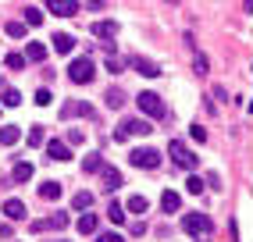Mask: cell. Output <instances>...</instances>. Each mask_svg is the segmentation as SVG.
I'll use <instances>...</instances> for the list:
<instances>
[{
	"mask_svg": "<svg viewBox=\"0 0 253 242\" xmlns=\"http://www.w3.org/2000/svg\"><path fill=\"white\" fill-rule=\"evenodd\" d=\"M168 4H178V0H168Z\"/></svg>",
	"mask_w": 253,
	"mask_h": 242,
	"instance_id": "cell-41",
	"label": "cell"
},
{
	"mask_svg": "<svg viewBox=\"0 0 253 242\" xmlns=\"http://www.w3.org/2000/svg\"><path fill=\"white\" fill-rule=\"evenodd\" d=\"M46 153H50V161H57V164H68L72 161V146L64 143V139H50L46 143Z\"/></svg>",
	"mask_w": 253,
	"mask_h": 242,
	"instance_id": "cell-10",
	"label": "cell"
},
{
	"mask_svg": "<svg viewBox=\"0 0 253 242\" xmlns=\"http://www.w3.org/2000/svg\"><path fill=\"white\" fill-rule=\"evenodd\" d=\"M128 164L139 167V171H154V167H161V153L154 146H136L128 153Z\"/></svg>",
	"mask_w": 253,
	"mask_h": 242,
	"instance_id": "cell-3",
	"label": "cell"
},
{
	"mask_svg": "<svg viewBox=\"0 0 253 242\" xmlns=\"http://www.w3.org/2000/svg\"><path fill=\"white\" fill-rule=\"evenodd\" d=\"M182 228L189 232V235H211L214 232V221L207 214H185L182 217Z\"/></svg>",
	"mask_w": 253,
	"mask_h": 242,
	"instance_id": "cell-6",
	"label": "cell"
},
{
	"mask_svg": "<svg viewBox=\"0 0 253 242\" xmlns=\"http://www.w3.org/2000/svg\"><path fill=\"white\" fill-rule=\"evenodd\" d=\"M96 228H100V217H96V214H82V217H79V232H82V235H93Z\"/></svg>",
	"mask_w": 253,
	"mask_h": 242,
	"instance_id": "cell-17",
	"label": "cell"
},
{
	"mask_svg": "<svg viewBox=\"0 0 253 242\" xmlns=\"http://www.w3.org/2000/svg\"><path fill=\"white\" fill-rule=\"evenodd\" d=\"M104 100H107V107H111V111H118V107H122V103H125V93L118 89V85H111V89L104 93Z\"/></svg>",
	"mask_w": 253,
	"mask_h": 242,
	"instance_id": "cell-22",
	"label": "cell"
},
{
	"mask_svg": "<svg viewBox=\"0 0 253 242\" xmlns=\"http://www.w3.org/2000/svg\"><path fill=\"white\" fill-rule=\"evenodd\" d=\"M107 4V0H89V7H104Z\"/></svg>",
	"mask_w": 253,
	"mask_h": 242,
	"instance_id": "cell-40",
	"label": "cell"
},
{
	"mask_svg": "<svg viewBox=\"0 0 253 242\" xmlns=\"http://www.w3.org/2000/svg\"><path fill=\"white\" fill-rule=\"evenodd\" d=\"M96 175H100V185H104V193H114L118 185H125V182H122V171L111 167V164H104V167L96 171Z\"/></svg>",
	"mask_w": 253,
	"mask_h": 242,
	"instance_id": "cell-9",
	"label": "cell"
},
{
	"mask_svg": "<svg viewBox=\"0 0 253 242\" xmlns=\"http://www.w3.org/2000/svg\"><path fill=\"white\" fill-rule=\"evenodd\" d=\"M22 139V132H18V125H7V128H0V146H14Z\"/></svg>",
	"mask_w": 253,
	"mask_h": 242,
	"instance_id": "cell-18",
	"label": "cell"
},
{
	"mask_svg": "<svg viewBox=\"0 0 253 242\" xmlns=\"http://www.w3.org/2000/svg\"><path fill=\"white\" fill-rule=\"evenodd\" d=\"M122 68H125V61H118V57H114V54H111V57H107V72H122Z\"/></svg>",
	"mask_w": 253,
	"mask_h": 242,
	"instance_id": "cell-36",
	"label": "cell"
},
{
	"mask_svg": "<svg viewBox=\"0 0 253 242\" xmlns=\"http://www.w3.org/2000/svg\"><path fill=\"white\" fill-rule=\"evenodd\" d=\"M46 7H50V14H57V18H75L79 14L75 0H46Z\"/></svg>",
	"mask_w": 253,
	"mask_h": 242,
	"instance_id": "cell-11",
	"label": "cell"
},
{
	"mask_svg": "<svg viewBox=\"0 0 253 242\" xmlns=\"http://www.w3.org/2000/svg\"><path fill=\"white\" fill-rule=\"evenodd\" d=\"M96 242H122V235H118V232H104V235H96Z\"/></svg>",
	"mask_w": 253,
	"mask_h": 242,
	"instance_id": "cell-37",
	"label": "cell"
},
{
	"mask_svg": "<svg viewBox=\"0 0 253 242\" xmlns=\"http://www.w3.org/2000/svg\"><path fill=\"white\" fill-rule=\"evenodd\" d=\"M125 210H128V214H146V210H150V203H146V196H128Z\"/></svg>",
	"mask_w": 253,
	"mask_h": 242,
	"instance_id": "cell-20",
	"label": "cell"
},
{
	"mask_svg": "<svg viewBox=\"0 0 253 242\" xmlns=\"http://www.w3.org/2000/svg\"><path fill=\"white\" fill-rule=\"evenodd\" d=\"M136 103H139V111H143L146 118H154V121H161V118L168 114L164 100H161L157 93H139V96H136Z\"/></svg>",
	"mask_w": 253,
	"mask_h": 242,
	"instance_id": "cell-5",
	"label": "cell"
},
{
	"mask_svg": "<svg viewBox=\"0 0 253 242\" xmlns=\"http://www.w3.org/2000/svg\"><path fill=\"white\" fill-rule=\"evenodd\" d=\"M107 217H111L114 224H125V206H122V203H111V206H107Z\"/></svg>",
	"mask_w": 253,
	"mask_h": 242,
	"instance_id": "cell-29",
	"label": "cell"
},
{
	"mask_svg": "<svg viewBox=\"0 0 253 242\" xmlns=\"http://www.w3.org/2000/svg\"><path fill=\"white\" fill-rule=\"evenodd\" d=\"M22 14H25V25H32V29H40V25H43V18H46L40 7H25Z\"/></svg>",
	"mask_w": 253,
	"mask_h": 242,
	"instance_id": "cell-23",
	"label": "cell"
},
{
	"mask_svg": "<svg viewBox=\"0 0 253 242\" xmlns=\"http://www.w3.org/2000/svg\"><path fill=\"white\" fill-rule=\"evenodd\" d=\"M189 135H193V143H207V128L204 125H189Z\"/></svg>",
	"mask_w": 253,
	"mask_h": 242,
	"instance_id": "cell-32",
	"label": "cell"
},
{
	"mask_svg": "<svg viewBox=\"0 0 253 242\" xmlns=\"http://www.w3.org/2000/svg\"><path fill=\"white\" fill-rule=\"evenodd\" d=\"M82 143H86V132H82V128H72V132H68V146H82Z\"/></svg>",
	"mask_w": 253,
	"mask_h": 242,
	"instance_id": "cell-34",
	"label": "cell"
},
{
	"mask_svg": "<svg viewBox=\"0 0 253 242\" xmlns=\"http://www.w3.org/2000/svg\"><path fill=\"white\" fill-rule=\"evenodd\" d=\"M72 206H75V210H89V206H93V193H86V189L75 193V196H72Z\"/></svg>",
	"mask_w": 253,
	"mask_h": 242,
	"instance_id": "cell-24",
	"label": "cell"
},
{
	"mask_svg": "<svg viewBox=\"0 0 253 242\" xmlns=\"http://www.w3.org/2000/svg\"><path fill=\"white\" fill-rule=\"evenodd\" d=\"M25 139H29V146H43V125H36V128L25 135Z\"/></svg>",
	"mask_w": 253,
	"mask_h": 242,
	"instance_id": "cell-31",
	"label": "cell"
},
{
	"mask_svg": "<svg viewBox=\"0 0 253 242\" xmlns=\"http://www.w3.org/2000/svg\"><path fill=\"white\" fill-rule=\"evenodd\" d=\"M0 103H4V107H18V103H22V93H18V89H4Z\"/></svg>",
	"mask_w": 253,
	"mask_h": 242,
	"instance_id": "cell-28",
	"label": "cell"
},
{
	"mask_svg": "<svg viewBox=\"0 0 253 242\" xmlns=\"http://www.w3.org/2000/svg\"><path fill=\"white\" fill-rule=\"evenodd\" d=\"M118 29H122L118 22H93V29H89V32H93L96 40H114V36H118Z\"/></svg>",
	"mask_w": 253,
	"mask_h": 242,
	"instance_id": "cell-13",
	"label": "cell"
},
{
	"mask_svg": "<svg viewBox=\"0 0 253 242\" xmlns=\"http://www.w3.org/2000/svg\"><path fill=\"white\" fill-rule=\"evenodd\" d=\"M57 228H68V214H50L32 221V235H43V232H57Z\"/></svg>",
	"mask_w": 253,
	"mask_h": 242,
	"instance_id": "cell-8",
	"label": "cell"
},
{
	"mask_svg": "<svg viewBox=\"0 0 253 242\" xmlns=\"http://www.w3.org/2000/svg\"><path fill=\"white\" fill-rule=\"evenodd\" d=\"M25 29H29L25 22H7V25H4V32H7L11 40H22V36H25Z\"/></svg>",
	"mask_w": 253,
	"mask_h": 242,
	"instance_id": "cell-27",
	"label": "cell"
},
{
	"mask_svg": "<svg viewBox=\"0 0 253 242\" xmlns=\"http://www.w3.org/2000/svg\"><path fill=\"white\" fill-rule=\"evenodd\" d=\"M7 68H11V72H22V68H25V57H22V54H7Z\"/></svg>",
	"mask_w": 253,
	"mask_h": 242,
	"instance_id": "cell-33",
	"label": "cell"
},
{
	"mask_svg": "<svg viewBox=\"0 0 253 242\" xmlns=\"http://www.w3.org/2000/svg\"><path fill=\"white\" fill-rule=\"evenodd\" d=\"M68 118H96V111H93V103H86V100H68L61 107V121H68Z\"/></svg>",
	"mask_w": 253,
	"mask_h": 242,
	"instance_id": "cell-7",
	"label": "cell"
},
{
	"mask_svg": "<svg viewBox=\"0 0 253 242\" xmlns=\"http://www.w3.org/2000/svg\"><path fill=\"white\" fill-rule=\"evenodd\" d=\"M50 43H54L57 54H72V50H75V36H68V32H54V40H50Z\"/></svg>",
	"mask_w": 253,
	"mask_h": 242,
	"instance_id": "cell-14",
	"label": "cell"
},
{
	"mask_svg": "<svg viewBox=\"0 0 253 242\" xmlns=\"http://www.w3.org/2000/svg\"><path fill=\"white\" fill-rule=\"evenodd\" d=\"M61 193H64L61 182H43V185H40V196H43V200H61Z\"/></svg>",
	"mask_w": 253,
	"mask_h": 242,
	"instance_id": "cell-19",
	"label": "cell"
},
{
	"mask_svg": "<svg viewBox=\"0 0 253 242\" xmlns=\"http://www.w3.org/2000/svg\"><path fill=\"white\" fill-rule=\"evenodd\" d=\"M204 185H207V182H204V178H196V175H189V182H185V189H189L193 196H200V193H204Z\"/></svg>",
	"mask_w": 253,
	"mask_h": 242,
	"instance_id": "cell-30",
	"label": "cell"
},
{
	"mask_svg": "<svg viewBox=\"0 0 253 242\" xmlns=\"http://www.w3.org/2000/svg\"><path fill=\"white\" fill-rule=\"evenodd\" d=\"M0 239H11V221H7V224H0Z\"/></svg>",
	"mask_w": 253,
	"mask_h": 242,
	"instance_id": "cell-39",
	"label": "cell"
},
{
	"mask_svg": "<svg viewBox=\"0 0 253 242\" xmlns=\"http://www.w3.org/2000/svg\"><path fill=\"white\" fill-rule=\"evenodd\" d=\"M168 153H171L175 167H182V171H196V167H200V157H196V153L185 146V143H178V139L168 143Z\"/></svg>",
	"mask_w": 253,
	"mask_h": 242,
	"instance_id": "cell-2",
	"label": "cell"
},
{
	"mask_svg": "<svg viewBox=\"0 0 253 242\" xmlns=\"http://www.w3.org/2000/svg\"><path fill=\"white\" fill-rule=\"evenodd\" d=\"M161 206H164V214H178L182 200H178V193H175V189H164V196H161Z\"/></svg>",
	"mask_w": 253,
	"mask_h": 242,
	"instance_id": "cell-15",
	"label": "cell"
},
{
	"mask_svg": "<svg viewBox=\"0 0 253 242\" xmlns=\"http://www.w3.org/2000/svg\"><path fill=\"white\" fill-rule=\"evenodd\" d=\"M154 128H150V121L143 118H125V121H118V128H114V139L118 143H128L132 135H150Z\"/></svg>",
	"mask_w": 253,
	"mask_h": 242,
	"instance_id": "cell-1",
	"label": "cell"
},
{
	"mask_svg": "<svg viewBox=\"0 0 253 242\" xmlns=\"http://www.w3.org/2000/svg\"><path fill=\"white\" fill-rule=\"evenodd\" d=\"M196 72L207 75V57H204V54H196Z\"/></svg>",
	"mask_w": 253,
	"mask_h": 242,
	"instance_id": "cell-38",
	"label": "cell"
},
{
	"mask_svg": "<svg viewBox=\"0 0 253 242\" xmlns=\"http://www.w3.org/2000/svg\"><path fill=\"white\" fill-rule=\"evenodd\" d=\"M128 64L136 68L139 75H146V79H157V75H161V68H157L154 61H146V57H128Z\"/></svg>",
	"mask_w": 253,
	"mask_h": 242,
	"instance_id": "cell-12",
	"label": "cell"
},
{
	"mask_svg": "<svg viewBox=\"0 0 253 242\" xmlns=\"http://www.w3.org/2000/svg\"><path fill=\"white\" fill-rule=\"evenodd\" d=\"M93 75H96V64H93V57H75V61L68 64V79H72L75 85H86V82H93Z\"/></svg>",
	"mask_w": 253,
	"mask_h": 242,
	"instance_id": "cell-4",
	"label": "cell"
},
{
	"mask_svg": "<svg viewBox=\"0 0 253 242\" xmlns=\"http://www.w3.org/2000/svg\"><path fill=\"white\" fill-rule=\"evenodd\" d=\"M50 103H54L50 89H36V107H50Z\"/></svg>",
	"mask_w": 253,
	"mask_h": 242,
	"instance_id": "cell-35",
	"label": "cell"
},
{
	"mask_svg": "<svg viewBox=\"0 0 253 242\" xmlns=\"http://www.w3.org/2000/svg\"><path fill=\"white\" fill-rule=\"evenodd\" d=\"M100 167H104V157H100V153H93V157L82 161V171H86V175H96Z\"/></svg>",
	"mask_w": 253,
	"mask_h": 242,
	"instance_id": "cell-26",
	"label": "cell"
},
{
	"mask_svg": "<svg viewBox=\"0 0 253 242\" xmlns=\"http://www.w3.org/2000/svg\"><path fill=\"white\" fill-rule=\"evenodd\" d=\"M25 57H29V61H36V64L46 61V46H43V43H25Z\"/></svg>",
	"mask_w": 253,
	"mask_h": 242,
	"instance_id": "cell-21",
	"label": "cell"
},
{
	"mask_svg": "<svg viewBox=\"0 0 253 242\" xmlns=\"http://www.w3.org/2000/svg\"><path fill=\"white\" fill-rule=\"evenodd\" d=\"M11 178H14V182H29V178H32V164H29V161H22V164H14V171H11Z\"/></svg>",
	"mask_w": 253,
	"mask_h": 242,
	"instance_id": "cell-25",
	"label": "cell"
},
{
	"mask_svg": "<svg viewBox=\"0 0 253 242\" xmlns=\"http://www.w3.org/2000/svg\"><path fill=\"white\" fill-rule=\"evenodd\" d=\"M4 214H7V221H25V203L22 200H7L4 203Z\"/></svg>",
	"mask_w": 253,
	"mask_h": 242,
	"instance_id": "cell-16",
	"label": "cell"
}]
</instances>
